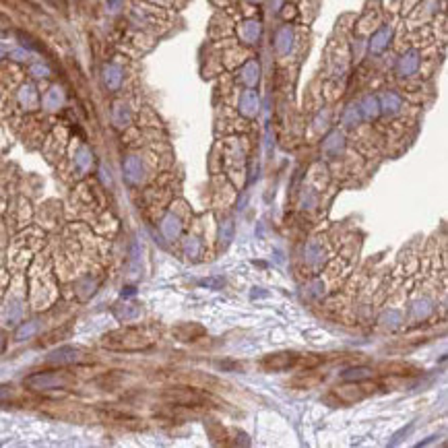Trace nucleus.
Returning a JSON list of instances; mask_svg holds the SVG:
<instances>
[{
	"instance_id": "nucleus-1",
	"label": "nucleus",
	"mask_w": 448,
	"mask_h": 448,
	"mask_svg": "<svg viewBox=\"0 0 448 448\" xmlns=\"http://www.w3.org/2000/svg\"><path fill=\"white\" fill-rule=\"evenodd\" d=\"M9 395H11V391H9L6 386H0V401L9 399Z\"/></svg>"
}]
</instances>
